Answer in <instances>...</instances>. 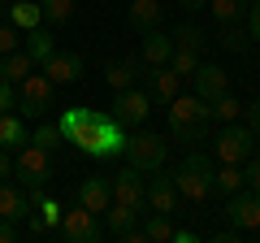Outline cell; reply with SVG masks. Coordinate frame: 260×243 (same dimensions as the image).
<instances>
[{"label": "cell", "instance_id": "1", "mask_svg": "<svg viewBox=\"0 0 260 243\" xmlns=\"http://www.w3.org/2000/svg\"><path fill=\"white\" fill-rule=\"evenodd\" d=\"M165 109H169V139L174 143H200L213 126V109L200 96H174Z\"/></svg>", "mask_w": 260, "mask_h": 243}, {"label": "cell", "instance_id": "2", "mask_svg": "<svg viewBox=\"0 0 260 243\" xmlns=\"http://www.w3.org/2000/svg\"><path fill=\"white\" fill-rule=\"evenodd\" d=\"M213 161L204 157V152H191V157H182L174 169H169V178H174V187L182 200H191V204H204L208 196H213Z\"/></svg>", "mask_w": 260, "mask_h": 243}, {"label": "cell", "instance_id": "3", "mask_svg": "<svg viewBox=\"0 0 260 243\" xmlns=\"http://www.w3.org/2000/svg\"><path fill=\"white\" fill-rule=\"evenodd\" d=\"M121 148H126V126H121L113 113L95 109V122H91V131H87V139L78 143V152L104 161V157H121Z\"/></svg>", "mask_w": 260, "mask_h": 243}, {"label": "cell", "instance_id": "4", "mask_svg": "<svg viewBox=\"0 0 260 243\" xmlns=\"http://www.w3.org/2000/svg\"><path fill=\"white\" fill-rule=\"evenodd\" d=\"M121 157H126L130 169H139V174H152V169H165V157H169V139L156 131H139L130 135L126 148H121Z\"/></svg>", "mask_w": 260, "mask_h": 243}, {"label": "cell", "instance_id": "5", "mask_svg": "<svg viewBox=\"0 0 260 243\" xmlns=\"http://www.w3.org/2000/svg\"><path fill=\"white\" fill-rule=\"evenodd\" d=\"M56 239H65V243H100V239H109V230H104V217H100V213L74 204L70 213H61Z\"/></svg>", "mask_w": 260, "mask_h": 243}, {"label": "cell", "instance_id": "6", "mask_svg": "<svg viewBox=\"0 0 260 243\" xmlns=\"http://www.w3.org/2000/svg\"><path fill=\"white\" fill-rule=\"evenodd\" d=\"M48 178H52V161H48L44 148H35V143H22L18 152H13V183L18 187H48Z\"/></svg>", "mask_w": 260, "mask_h": 243}, {"label": "cell", "instance_id": "7", "mask_svg": "<svg viewBox=\"0 0 260 243\" xmlns=\"http://www.w3.org/2000/svg\"><path fill=\"white\" fill-rule=\"evenodd\" d=\"M251 152H256V135H251L247 122H221V131H217V161L221 165H243Z\"/></svg>", "mask_w": 260, "mask_h": 243}, {"label": "cell", "instance_id": "8", "mask_svg": "<svg viewBox=\"0 0 260 243\" xmlns=\"http://www.w3.org/2000/svg\"><path fill=\"white\" fill-rule=\"evenodd\" d=\"M52 92H56L52 78L30 70V74L18 83V117H44V113L52 109Z\"/></svg>", "mask_w": 260, "mask_h": 243}, {"label": "cell", "instance_id": "9", "mask_svg": "<svg viewBox=\"0 0 260 243\" xmlns=\"http://www.w3.org/2000/svg\"><path fill=\"white\" fill-rule=\"evenodd\" d=\"M225 222L243 234H256L260 230V196L251 187H239L234 196H225Z\"/></svg>", "mask_w": 260, "mask_h": 243}, {"label": "cell", "instance_id": "10", "mask_svg": "<svg viewBox=\"0 0 260 243\" xmlns=\"http://www.w3.org/2000/svg\"><path fill=\"white\" fill-rule=\"evenodd\" d=\"M148 113H152V96L139 83L126 87V92H113V117L121 126H148Z\"/></svg>", "mask_w": 260, "mask_h": 243}, {"label": "cell", "instance_id": "11", "mask_svg": "<svg viewBox=\"0 0 260 243\" xmlns=\"http://www.w3.org/2000/svg\"><path fill=\"white\" fill-rule=\"evenodd\" d=\"M143 196H148V208H152V213H169V217H174L178 204H182V196H178V187H174V178L160 174V169H152V174L143 178Z\"/></svg>", "mask_w": 260, "mask_h": 243}, {"label": "cell", "instance_id": "12", "mask_svg": "<svg viewBox=\"0 0 260 243\" xmlns=\"http://www.w3.org/2000/svg\"><path fill=\"white\" fill-rule=\"evenodd\" d=\"M109 187H113V200H117V204H130L135 208V213H148V196H143V174L139 169H117V174L109 178Z\"/></svg>", "mask_w": 260, "mask_h": 243}, {"label": "cell", "instance_id": "13", "mask_svg": "<svg viewBox=\"0 0 260 243\" xmlns=\"http://www.w3.org/2000/svg\"><path fill=\"white\" fill-rule=\"evenodd\" d=\"M139 87L152 96V104H169L178 92H182V78H178L169 66H143V78H139Z\"/></svg>", "mask_w": 260, "mask_h": 243}, {"label": "cell", "instance_id": "14", "mask_svg": "<svg viewBox=\"0 0 260 243\" xmlns=\"http://www.w3.org/2000/svg\"><path fill=\"white\" fill-rule=\"evenodd\" d=\"M191 83H195V96H200V100H208V104H213L217 96L230 92V74H225L221 66H213V61H200V66H195V74H191Z\"/></svg>", "mask_w": 260, "mask_h": 243}, {"label": "cell", "instance_id": "15", "mask_svg": "<svg viewBox=\"0 0 260 243\" xmlns=\"http://www.w3.org/2000/svg\"><path fill=\"white\" fill-rule=\"evenodd\" d=\"M44 74L52 78L56 87L78 83V78H83V56H78V52H61V48H56V52L44 61Z\"/></svg>", "mask_w": 260, "mask_h": 243}, {"label": "cell", "instance_id": "16", "mask_svg": "<svg viewBox=\"0 0 260 243\" xmlns=\"http://www.w3.org/2000/svg\"><path fill=\"white\" fill-rule=\"evenodd\" d=\"M139 78H143V56H121V61H109V66H104L109 92H126V87H135Z\"/></svg>", "mask_w": 260, "mask_h": 243}, {"label": "cell", "instance_id": "17", "mask_svg": "<svg viewBox=\"0 0 260 243\" xmlns=\"http://www.w3.org/2000/svg\"><path fill=\"white\" fill-rule=\"evenodd\" d=\"M91 122H95V109L74 104V109H65L61 117H56V126H61V139H65V143H83L87 131H91Z\"/></svg>", "mask_w": 260, "mask_h": 243}, {"label": "cell", "instance_id": "18", "mask_svg": "<svg viewBox=\"0 0 260 243\" xmlns=\"http://www.w3.org/2000/svg\"><path fill=\"white\" fill-rule=\"evenodd\" d=\"M78 204L91 208V213H104V208L113 204V187L104 174H87L83 183H78Z\"/></svg>", "mask_w": 260, "mask_h": 243}, {"label": "cell", "instance_id": "19", "mask_svg": "<svg viewBox=\"0 0 260 243\" xmlns=\"http://www.w3.org/2000/svg\"><path fill=\"white\" fill-rule=\"evenodd\" d=\"M22 52H26L30 61H35V66H44L48 56L56 52V35H52V31L44 26V22H39V26H30V31H22Z\"/></svg>", "mask_w": 260, "mask_h": 243}, {"label": "cell", "instance_id": "20", "mask_svg": "<svg viewBox=\"0 0 260 243\" xmlns=\"http://www.w3.org/2000/svg\"><path fill=\"white\" fill-rule=\"evenodd\" d=\"M169 52H174V39H169L160 26L143 31V48H139L143 66H169Z\"/></svg>", "mask_w": 260, "mask_h": 243}, {"label": "cell", "instance_id": "21", "mask_svg": "<svg viewBox=\"0 0 260 243\" xmlns=\"http://www.w3.org/2000/svg\"><path fill=\"white\" fill-rule=\"evenodd\" d=\"M26 213H30L26 187H18V183H0V217H9V222H26Z\"/></svg>", "mask_w": 260, "mask_h": 243}, {"label": "cell", "instance_id": "22", "mask_svg": "<svg viewBox=\"0 0 260 243\" xmlns=\"http://www.w3.org/2000/svg\"><path fill=\"white\" fill-rule=\"evenodd\" d=\"M126 22L135 31H152V26H160V0H130L126 5Z\"/></svg>", "mask_w": 260, "mask_h": 243}, {"label": "cell", "instance_id": "23", "mask_svg": "<svg viewBox=\"0 0 260 243\" xmlns=\"http://www.w3.org/2000/svg\"><path fill=\"white\" fill-rule=\"evenodd\" d=\"M22 143H30L26 122L13 117V113H0V148H5V152H18Z\"/></svg>", "mask_w": 260, "mask_h": 243}, {"label": "cell", "instance_id": "24", "mask_svg": "<svg viewBox=\"0 0 260 243\" xmlns=\"http://www.w3.org/2000/svg\"><path fill=\"white\" fill-rule=\"evenodd\" d=\"M104 230H109L113 234V239H117V234H126L130 230V226H135V222H139V213H135V208H130V204H117V200H113V204L109 208H104Z\"/></svg>", "mask_w": 260, "mask_h": 243}, {"label": "cell", "instance_id": "25", "mask_svg": "<svg viewBox=\"0 0 260 243\" xmlns=\"http://www.w3.org/2000/svg\"><path fill=\"white\" fill-rule=\"evenodd\" d=\"M30 70H35V61H30V56L22 52V48H13V52H5V56H0V78H5V83H22V78H26Z\"/></svg>", "mask_w": 260, "mask_h": 243}, {"label": "cell", "instance_id": "26", "mask_svg": "<svg viewBox=\"0 0 260 243\" xmlns=\"http://www.w3.org/2000/svg\"><path fill=\"white\" fill-rule=\"evenodd\" d=\"M143 217H148V222L139 226V230H143V243H169V234H174V217H169V213H152V208H148Z\"/></svg>", "mask_w": 260, "mask_h": 243}, {"label": "cell", "instance_id": "27", "mask_svg": "<svg viewBox=\"0 0 260 243\" xmlns=\"http://www.w3.org/2000/svg\"><path fill=\"white\" fill-rule=\"evenodd\" d=\"M169 39H174V48H186V52H200V56H204V44H208L200 22H178V31Z\"/></svg>", "mask_w": 260, "mask_h": 243}, {"label": "cell", "instance_id": "28", "mask_svg": "<svg viewBox=\"0 0 260 243\" xmlns=\"http://www.w3.org/2000/svg\"><path fill=\"white\" fill-rule=\"evenodd\" d=\"M9 22H13L18 31L39 26V22H44V13H39V0H13V5H9Z\"/></svg>", "mask_w": 260, "mask_h": 243}, {"label": "cell", "instance_id": "29", "mask_svg": "<svg viewBox=\"0 0 260 243\" xmlns=\"http://www.w3.org/2000/svg\"><path fill=\"white\" fill-rule=\"evenodd\" d=\"M217 44H221L225 52H247V48H251V35H247L243 22H225L221 35H217Z\"/></svg>", "mask_w": 260, "mask_h": 243}, {"label": "cell", "instance_id": "30", "mask_svg": "<svg viewBox=\"0 0 260 243\" xmlns=\"http://www.w3.org/2000/svg\"><path fill=\"white\" fill-rule=\"evenodd\" d=\"M243 187V165H221L213 169V196H234Z\"/></svg>", "mask_w": 260, "mask_h": 243}, {"label": "cell", "instance_id": "31", "mask_svg": "<svg viewBox=\"0 0 260 243\" xmlns=\"http://www.w3.org/2000/svg\"><path fill=\"white\" fill-rule=\"evenodd\" d=\"M247 5L251 0H208V13L225 26V22H243L247 18Z\"/></svg>", "mask_w": 260, "mask_h": 243}, {"label": "cell", "instance_id": "32", "mask_svg": "<svg viewBox=\"0 0 260 243\" xmlns=\"http://www.w3.org/2000/svg\"><path fill=\"white\" fill-rule=\"evenodd\" d=\"M39 13H44L48 26H65L78 9H74V0H39Z\"/></svg>", "mask_w": 260, "mask_h": 243}, {"label": "cell", "instance_id": "33", "mask_svg": "<svg viewBox=\"0 0 260 243\" xmlns=\"http://www.w3.org/2000/svg\"><path fill=\"white\" fill-rule=\"evenodd\" d=\"M30 143H35V148H44V152H52V148H61V126H56V122H44L39 117V126L35 131H30Z\"/></svg>", "mask_w": 260, "mask_h": 243}, {"label": "cell", "instance_id": "34", "mask_svg": "<svg viewBox=\"0 0 260 243\" xmlns=\"http://www.w3.org/2000/svg\"><path fill=\"white\" fill-rule=\"evenodd\" d=\"M200 61H204V56H200V52H186V48H174V52H169V70H174L178 78H191Z\"/></svg>", "mask_w": 260, "mask_h": 243}, {"label": "cell", "instance_id": "35", "mask_svg": "<svg viewBox=\"0 0 260 243\" xmlns=\"http://www.w3.org/2000/svg\"><path fill=\"white\" fill-rule=\"evenodd\" d=\"M208 109H213V122H239V117H243V104L234 100L230 92H225V96H217V100L208 104Z\"/></svg>", "mask_w": 260, "mask_h": 243}, {"label": "cell", "instance_id": "36", "mask_svg": "<svg viewBox=\"0 0 260 243\" xmlns=\"http://www.w3.org/2000/svg\"><path fill=\"white\" fill-rule=\"evenodd\" d=\"M13 48H22V31L13 26L9 18H5V22H0V56H5V52H13Z\"/></svg>", "mask_w": 260, "mask_h": 243}, {"label": "cell", "instance_id": "37", "mask_svg": "<svg viewBox=\"0 0 260 243\" xmlns=\"http://www.w3.org/2000/svg\"><path fill=\"white\" fill-rule=\"evenodd\" d=\"M243 187H251L260 196V152H251V157L243 161Z\"/></svg>", "mask_w": 260, "mask_h": 243}, {"label": "cell", "instance_id": "38", "mask_svg": "<svg viewBox=\"0 0 260 243\" xmlns=\"http://www.w3.org/2000/svg\"><path fill=\"white\" fill-rule=\"evenodd\" d=\"M243 26H247L251 44H260V0H251V5H247V18H243Z\"/></svg>", "mask_w": 260, "mask_h": 243}, {"label": "cell", "instance_id": "39", "mask_svg": "<svg viewBox=\"0 0 260 243\" xmlns=\"http://www.w3.org/2000/svg\"><path fill=\"white\" fill-rule=\"evenodd\" d=\"M9 109H18V83L0 78V113H9Z\"/></svg>", "mask_w": 260, "mask_h": 243}, {"label": "cell", "instance_id": "40", "mask_svg": "<svg viewBox=\"0 0 260 243\" xmlns=\"http://www.w3.org/2000/svg\"><path fill=\"white\" fill-rule=\"evenodd\" d=\"M18 226H22V222H9V217H0V243H18V239H22Z\"/></svg>", "mask_w": 260, "mask_h": 243}, {"label": "cell", "instance_id": "41", "mask_svg": "<svg viewBox=\"0 0 260 243\" xmlns=\"http://www.w3.org/2000/svg\"><path fill=\"white\" fill-rule=\"evenodd\" d=\"M243 117H247V126H251V135H256V139H260V96H256V100L247 104V109H243Z\"/></svg>", "mask_w": 260, "mask_h": 243}, {"label": "cell", "instance_id": "42", "mask_svg": "<svg viewBox=\"0 0 260 243\" xmlns=\"http://www.w3.org/2000/svg\"><path fill=\"white\" fill-rule=\"evenodd\" d=\"M169 243H200V234H195V230H186V226H174Z\"/></svg>", "mask_w": 260, "mask_h": 243}, {"label": "cell", "instance_id": "43", "mask_svg": "<svg viewBox=\"0 0 260 243\" xmlns=\"http://www.w3.org/2000/svg\"><path fill=\"white\" fill-rule=\"evenodd\" d=\"M9 178H13V152L0 148V183H9Z\"/></svg>", "mask_w": 260, "mask_h": 243}, {"label": "cell", "instance_id": "44", "mask_svg": "<svg viewBox=\"0 0 260 243\" xmlns=\"http://www.w3.org/2000/svg\"><path fill=\"white\" fill-rule=\"evenodd\" d=\"M178 5H182V9H191V13H195V9H208V0H178Z\"/></svg>", "mask_w": 260, "mask_h": 243}, {"label": "cell", "instance_id": "45", "mask_svg": "<svg viewBox=\"0 0 260 243\" xmlns=\"http://www.w3.org/2000/svg\"><path fill=\"white\" fill-rule=\"evenodd\" d=\"M256 74H260V61H256Z\"/></svg>", "mask_w": 260, "mask_h": 243}, {"label": "cell", "instance_id": "46", "mask_svg": "<svg viewBox=\"0 0 260 243\" xmlns=\"http://www.w3.org/2000/svg\"><path fill=\"white\" fill-rule=\"evenodd\" d=\"M256 239H260V230H256Z\"/></svg>", "mask_w": 260, "mask_h": 243}, {"label": "cell", "instance_id": "47", "mask_svg": "<svg viewBox=\"0 0 260 243\" xmlns=\"http://www.w3.org/2000/svg\"><path fill=\"white\" fill-rule=\"evenodd\" d=\"M0 5H5V0H0Z\"/></svg>", "mask_w": 260, "mask_h": 243}]
</instances>
